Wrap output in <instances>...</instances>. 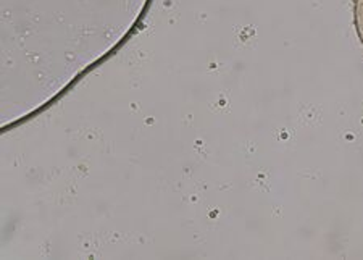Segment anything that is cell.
<instances>
[{"label":"cell","instance_id":"1","mask_svg":"<svg viewBox=\"0 0 363 260\" xmlns=\"http://www.w3.org/2000/svg\"><path fill=\"white\" fill-rule=\"evenodd\" d=\"M357 25H359V33L363 40V0H359V5H357Z\"/></svg>","mask_w":363,"mask_h":260}]
</instances>
